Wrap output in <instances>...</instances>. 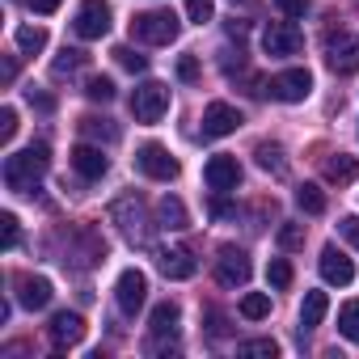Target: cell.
<instances>
[{"label": "cell", "mask_w": 359, "mask_h": 359, "mask_svg": "<svg viewBox=\"0 0 359 359\" xmlns=\"http://www.w3.org/2000/svg\"><path fill=\"white\" fill-rule=\"evenodd\" d=\"M47 165H51V148L47 144H30V148L5 156V187L9 191H22V195L34 191V182L47 173Z\"/></svg>", "instance_id": "6da1fadb"}, {"label": "cell", "mask_w": 359, "mask_h": 359, "mask_svg": "<svg viewBox=\"0 0 359 359\" xmlns=\"http://www.w3.org/2000/svg\"><path fill=\"white\" fill-rule=\"evenodd\" d=\"M177 18L169 13V9H148V13H140V18H131V39H140V43H152V47H165V43H173L177 39Z\"/></svg>", "instance_id": "7a4b0ae2"}, {"label": "cell", "mask_w": 359, "mask_h": 359, "mask_svg": "<svg viewBox=\"0 0 359 359\" xmlns=\"http://www.w3.org/2000/svg\"><path fill=\"white\" fill-rule=\"evenodd\" d=\"M165 110H169V85H161V81L135 85V93H131V114H135V123H161Z\"/></svg>", "instance_id": "3957f363"}, {"label": "cell", "mask_w": 359, "mask_h": 359, "mask_svg": "<svg viewBox=\"0 0 359 359\" xmlns=\"http://www.w3.org/2000/svg\"><path fill=\"white\" fill-rule=\"evenodd\" d=\"M135 169H140L144 177H152V182H173L182 165H177V161L169 156V148H161V144H140V148H135Z\"/></svg>", "instance_id": "277c9868"}, {"label": "cell", "mask_w": 359, "mask_h": 359, "mask_svg": "<svg viewBox=\"0 0 359 359\" xmlns=\"http://www.w3.org/2000/svg\"><path fill=\"white\" fill-rule=\"evenodd\" d=\"M325 64H330L338 76L359 72V34H346V30L330 34V39H325Z\"/></svg>", "instance_id": "5b68a950"}, {"label": "cell", "mask_w": 359, "mask_h": 359, "mask_svg": "<svg viewBox=\"0 0 359 359\" xmlns=\"http://www.w3.org/2000/svg\"><path fill=\"white\" fill-rule=\"evenodd\" d=\"M72 30H76V39H85V43L102 39V34L110 30V5H106V0H81V9H76V18H72Z\"/></svg>", "instance_id": "8992f818"}, {"label": "cell", "mask_w": 359, "mask_h": 359, "mask_svg": "<svg viewBox=\"0 0 359 359\" xmlns=\"http://www.w3.org/2000/svg\"><path fill=\"white\" fill-rule=\"evenodd\" d=\"M266 89H271L275 102H304L313 93V76L304 68H287V72H275L266 81Z\"/></svg>", "instance_id": "52a82bcc"}, {"label": "cell", "mask_w": 359, "mask_h": 359, "mask_svg": "<svg viewBox=\"0 0 359 359\" xmlns=\"http://www.w3.org/2000/svg\"><path fill=\"white\" fill-rule=\"evenodd\" d=\"M114 300H118V309H123L127 317H135V313L144 309V300H148V279H144V271L127 266V271L118 275V283H114Z\"/></svg>", "instance_id": "ba28073f"}, {"label": "cell", "mask_w": 359, "mask_h": 359, "mask_svg": "<svg viewBox=\"0 0 359 359\" xmlns=\"http://www.w3.org/2000/svg\"><path fill=\"white\" fill-rule=\"evenodd\" d=\"M216 279H220V287H245L250 283V254L237 245H224L216 258Z\"/></svg>", "instance_id": "9c48e42d"}, {"label": "cell", "mask_w": 359, "mask_h": 359, "mask_svg": "<svg viewBox=\"0 0 359 359\" xmlns=\"http://www.w3.org/2000/svg\"><path fill=\"white\" fill-rule=\"evenodd\" d=\"M300 47H304V34H300L292 22H271V26L262 30V51H266V55H279V60H283V55H296Z\"/></svg>", "instance_id": "30bf717a"}, {"label": "cell", "mask_w": 359, "mask_h": 359, "mask_svg": "<svg viewBox=\"0 0 359 359\" xmlns=\"http://www.w3.org/2000/svg\"><path fill=\"white\" fill-rule=\"evenodd\" d=\"M203 182H208L212 191H233V187L241 182V165H237V156L216 152V156L203 165Z\"/></svg>", "instance_id": "8fae6325"}, {"label": "cell", "mask_w": 359, "mask_h": 359, "mask_svg": "<svg viewBox=\"0 0 359 359\" xmlns=\"http://www.w3.org/2000/svg\"><path fill=\"white\" fill-rule=\"evenodd\" d=\"M156 266H161L165 279H191L199 271V262H195V254L187 245H165V250H156Z\"/></svg>", "instance_id": "7c38bea8"}, {"label": "cell", "mask_w": 359, "mask_h": 359, "mask_svg": "<svg viewBox=\"0 0 359 359\" xmlns=\"http://www.w3.org/2000/svg\"><path fill=\"white\" fill-rule=\"evenodd\" d=\"M237 127H241V110H237V106H229V102H212V106L203 110V135H208V140L233 135Z\"/></svg>", "instance_id": "4fadbf2b"}, {"label": "cell", "mask_w": 359, "mask_h": 359, "mask_svg": "<svg viewBox=\"0 0 359 359\" xmlns=\"http://www.w3.org/2000/svg\"><path fill=\"white\" fill-rule=\"evenodd\" d=\"M317 266H321V279H325V283H338V287H346V283L355 279V266H351V258H346L338 245H325Z\"/></svg>", "instance_id": "5bb4252c"}, {"label": "cell", "mask_w": 359, "mask_h": 359, "mask_svg": "<svg viewBox=\"0 0 359 359\" xmlns=\"http://www.w3.org/2000/svg\"><path fill=\"white\" fill-rule=\"evenodd\" d=\"M47 334H51V342L64 351V346H76L81 338H85V317L81 313H55L51 317V325H47Z\"/></svg>", "instance_id": "9a60e30c"}, {"label": "cell", "mask_w": 359, "mask_h": 359, "mask_svg": "<svg viewBox=\"0 0 359 359\" xmlns=\"http://www.w3.org/2000/svg\"><path fill=\"white\" fill-rule=\"evenodd\" d=\"M72 169H76L81 177H89V182H97V177H106L110 161L102 156V148H93V144H76V148H72Z\"/></svg>", "instance_id": "2e32d148"}, {"label": "cell", "mask_w": 359, "mask_h": 359, "mask_svg": "<svg viewBox=\"0 0 359 359\" xmlns=\"http://www.w3.org/2000/svg\"><path fill=\"white\" fill-rule=\"evenodd\" d=\"M114 220L123 224V233H127L131 241H144V237H148V220H144L140 199H118V203H114Z\"/></svg>", "instance_id": "e0dca14e"}, {"label": "cell", "mask_w": 359, "mask_h": 359, "mask_svg": "<svg viewBox=\"0 0 359 359\" xmlns=\"http://www.w3.org/2000/svg\"><path fill=\"white\" fill-rule=\"evenodd\" d=\"M22 292H18V300L26 304V309H47L51 304V279H43V275H22V283H18Z\"/></svg>", "instance_id": "ac0fdd59"}, {"label": "cell", "mask_w": 359, "mask_h": 359, "mask_svg": "<svg viewBox=\"0 0 359 359\" xmlns=\"http://www.w3.org/2000/svg\"><path fill=\"white\" fill-rule=\"evenodd\" d=\"M177 321H182V309H177L173 300H161L152 309V334L165 338V334H177Z\"/></svg>", "instance_id": "d6986e66"}, {"label": "cell", "mask_w": 359, "mask_h": 359, "mask_svg": "<svg viewBox=\"0 0 359 359\" xmlns=\"http://www.w3.org/2000/svg\"><path fill=\"white\" fill-rule=\"evenodd\" d=\"M325 309H330L325 292H309V296H304V304H300V330H317V325H321V317H325Z\"/></svg>", "instance_id": "ffe728a7"}, {"label": "cell", "mask_w": 359, "mask_h": 359, "mask_svg": "<svg viewBox=\"0 0 359 359\" xmlns=\"http://www.w3.org/2000/svg\"><path fill=\"white\" fill-rule=\"evenodd\" d=\"M325 177H330V182H351V177H359V161L346 156V152H334L325 161Z\"/></svg>", "instance_id": "44dd1931"}, {"label": "cell", "mask_w": 359, "mask_h": 359, "mask_svg": "<svg viewBox=\"0 0 359 359\" xmlns=\"http://www.w3.org/2000/svg\"><path fill=\"white\" fill-rule=\"evenodd\" d=\"M156 216H161V229H187V208H182L177 195H165L161 208H156Z\"/></svg>", "instance_id": "7402d4cb"}, {"label": "cell", "mask_w": 359, "mask_h": 359, "mask_svg": "<svg viewBox=\"0 0 359 359\" xmlns=\"http://www.w3.org/2000/svg\"><path fill=\"white\" fill-rule=\"evenodd\" d=\"M81 135H85V140H106V144H114V140H118V127H114L110 118L85 114V118H81Z\"/></svg>", "instance_id": "603a6c76"}, {"label": "cell", "mask_w": 359, "mask_h": 359, "mask_svg": "<svg viewBox=\"0 0 359 359\" xmlns=\"http://www.w3.org/2000/svg\"><path fill=\"white\" fill-rule=\"evenodd\" d=\"M254 156H258V165H262L266 173H283V169H287V161H283V148H279V144H266V140H262V144L254 148Z\"/></svg>", "instance_id": "cb8c5ba5"}, {"label": "cell", "mask_w": 359, "mask_h": 359, "mask_svg": "<svg viewBox=\"0 0 359 359\" xmlns=\"http://www.w3.org/2000/svg\"><path fill=\"white\" fill-rule=\"evenodd\" d=\"M338 334L351 338V342H359V300H346L338 309Z\"/></svg>", "instance_id": "d4e9b609"}, {"label": "cell", "mask_w": 359, "mask_h": 359, "mask_svg": "<svg viewBox=\"0 0 359 359\" xmlns=\"http://www.w3.org/2000/svg\"><path fill=\"white\" fill-rule=\"evenodd\" d=\"M18 47H22L26 55H39V51L47 47V30H43V26H18Z\"/></svg>", "instance_id": "484cf974"}, {"label": "cell", "mask_w": 359, "mask_h": 359, "mask_svg": "<svg viewBox=\"0 0 359 359\" xmlns=\"http://www.w3.org/2000/svg\"><path fill=\"white\" fill-rule=\"evenodd\" d=\"M296 203H300V212H309V216H321V212H325V195H321V187H313V182H304V187L296 191Z\"/></svg>", "instance_id": "4316f807"}, {"label": "cell", "mask_w": 359, "mask_h": 359, "mask_svg": "<svg viewBox=\"0 0 359 359\" xmlns=\"http://www.w3.org/2000/svg\"><path fill=\"white\" fill-rule=\"evenodd\" d=\"M271 313V296L266 292H250V296H241V317L245 321H262Z\"/></svg>", "instance_id": "83f0119b"}, {"label": "cell", "mask_w": 359, "mask_h": 359, "mask_svg": "<svg viewBox=\"0 0 359 359\" xmlns=\"http://www.w3.org/2000/svg\"><path fill=\"white\" fill-rule=\"evenodd\" d=\"M85 60H89L85 51H76V47H64V51H60V60L51 64V72H55V76H72L76 68H85Z\"/></svg>", "instance_id": "f1b7e54d"}, {"label": "cell", "mask_w": 359, "mask_h": 359, "mask_svg": "<svg viewBox=\"0 0 359 359\" xmlns=\"http://www.w3.org/2000/svg\"><path fill=\"white\" fill-rule=\"evenodd\" d=\"M237 355H245V359H275V355H279V342H271V338H250V342L237 346Z\"/></svg>", "instance_id": "f546056e"}, {"label": "cell", "mask_w": 359, "mask_h": 359, "mask_svg": "<svg viewBox=\"0 0 359 359\" xmlns=\"http://www.w3.org/2000/svg\"><path fill=\"white\" fill-rule=\"evenodd\" d=\"M266 279H271V287H275V292L292 287V262H287V258H271V266H266Z\"/></svg>", "instance_id": "4dcf8cb0"}, {"label": "cell", "mask_w": 359, "mask_h": 359, "mask_svg": "<svg viewBox=\"0 0 359 359\" xmlns=\"http://www.w3.org/2000/svg\"><path fill=\"white\" fill-rule=\"evenodd\" d=\"M85 93H89V102H110V97H114V81H110V76H93V81L85 85Z\"/></svg>", "instance_id": "1f68e13d"}, {"label": "cell", "mask_w": 359, "mask_h": 359, "mask_svg": "<svg viewBox=\"0 0 359 359\" xmlns=\"http://www.w3.org/2000/svg\"><path fill=\"white\" fill-rule=\"evenodd\" d=\"M114 60H118L127 72H144V68H148V55H140V51H131V47H118Z\"/></svg>", "instance_id": "d6a6232c"}, {"label": "cell", "mask_w": 359, "mask_h": 359, "mask_svg": "<svg viewBox=\"0 0 359 359\" xmlns=\"http://www.w3.org/2000/svg\"><path fill=\"white\" fill-rule=\"evenodd\" d=\"M187 18L203 26V22H212V18H216V5H212V0H187Z\"/></svg>", "instance_id": "836d02e7"}, {"label": "cell", "mask_w": 359, "mask_h": 359, "mask_svg": "<svg viewBox=\"0 0 359 359\" xmlns=\"http://www.w3.org/2000/svg\"><path fill=\"white\" fill-rule=\"evenodd\" d=\"M13 135H18V110L5 106L0 110V144H13Z\"/></svg>", "instance_id": "e575fe53"}, {"label": "cell", "mask_w": 359, "mask_h": 359, "mask_svg": "<svg viewBox=\"0 0 359 359\" xmlns=\"http://www.w3.org/2000/svg\"><path fill=\"white\" fill-rule=\"evenodd\" d=\"M279 245L283 250H300L304 245V224H283L279 229Z\"/></svg>", "instance_id": "d590c367"}, {"label": "cell", "mask_w": 359, "mask_h": 359, "mask_svg": "<svg viewBox=\"0 0 359 359\" xmlns=\"http://www.w3.org/2000/svg\"><path fill=\"white\" fill-rule=\"evenodd\" d=\"M0 233H5V250H13V245H18V237H22V233H18V216H13V212L0 216Z\"/></svg>", "instance_id": "8d00e7d4"}, {"label": "cell", "mask_w": 359, "mask_h": 359, "mask_svg": "<svg viewBox=\"0 0 359 359\" xmlns=\"http://www.w3.org/2000/svg\"><path fill=\"white\" fill-rule=\"evenodd\" d=\"M275 5H279V13L283 18H304L313 5H309V0H275Z\"/></svg>", "instance_id": "74e56055"}, {"label": "cell", "mask_w": 359, "mask_h": 359, "mask_svg": "<svg viewBox=\"0 0 359 359\" xmlns=\"http://www.w3.org/2000/svg\"><path fill=\"white\" fill-rule=\"evenodd\" d=\"M338 233L359 250V216H342V220H338Z\"/></svg>", "instance_id": "f35d334b"}, {"label": "cell", "mask_w": 359, "mask_h": 359, "mask_svg": "<svg viewBox=\"0 0 359 359\" xmlns=\"http://www.w3.org/2000/svg\"><path fill=\"white\" fill-rule=\"evenodd\" d=\"M208 330H212V338H224L229 334V321H224L220 309H208Z\"/></svg>", "instance_id": "ab89813d"}, {"label": "cell", "mask_w": 359, "mask_h": 359, "mask_svg": "<svg viewBox=\"0 0 359 359\" xmlns=\"http://www.w3.org/2000/svg\"><path fill=\"white\" fill-rule=\"evenodd\" d=\"M177 76H182V81H195V76H199V60H195V55H182V60H177Z\"/></svg>", "instance_id": "60d3db41"}, {"label": "cell", "mask_w": 359, "mask_h": 359, "mask_svg": "<svg viewBox=\"0 0 359 359\" xmlns=\"http://www.w3.org/2000/svg\"><path fill=\"white\" fill-rule=\"evenodd\" d=\"M26 5H30L34 13H55V9L64 5V0H26Z\"/></svg>", "instance_id": "b9f144b4"}, {"label": "cell", "mask_w": 359, "mask_h": 359, "mask_svg": "<svg viewBox=\"0 0 359 359\" xmlns=\"http://www.w3.org/2000/svg\"><path fill=\"white\" fill-rule=\"evenodd\" d=\"M26 97H30V106H39V110H51V106H55V102H51L47 93H34V85L26 89Z\"/></svg>", "instance_id": "7bdbcfd3"}, {"label": "cell", "mask_w": 359, "mask_h": 359, "mask_svg": "<svg viewBox=\"0 0 359 359\" xmlns=\"http://www.w3.org/2000/svg\"><path fill=\"white\" fill-rule=\"evenodd\" d=\"M0 76H5V81H13V76H18V64H13V60H5V68H0Z\"/></svg>", "instance_id": "ee69618b"}, {"label": "cell", "mask_w": 359, "mask_h": 359, "mask_svg": "<svg viewBox=\"0 0 359 359\" xmlns=\"http://www.w3.org/2000/svg\"><path fill=\"white\" fill-rule=\"evenodd\" d=\"M212 216H233V203H212Z\"/></svg>", "instance_id": "f6af8a7d"}]
</instances>
